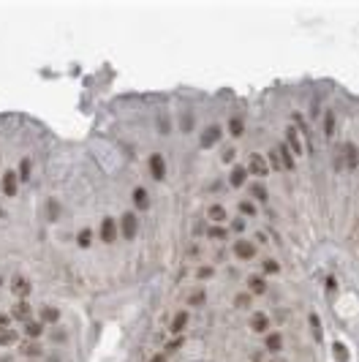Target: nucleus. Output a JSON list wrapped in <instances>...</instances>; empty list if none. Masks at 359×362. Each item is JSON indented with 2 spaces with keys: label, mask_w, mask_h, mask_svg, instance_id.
<instances>
[{
  "label": "nucleus",
  "mask_w": 359,
  "mask_h": 362,
  "mask_svg": "<svg viewBox=\"0 0 359 362\" xmlns=\"http://www.w3.org/2000/svg\"><path fill=\"white\" fill-rule=\"evenodd\" d=\"M245 169H248V174H251V177H256V180L269 177V172H272L269 163H267V158H264L262 153H251V155H248Z\"/></svg>",
  "instance_id": "obj_1"
},
{
  "label": "nucleus",
  "mask_w": 359,
  "mask_h": 362,
  "mask_svg": "<svg viewBox=\"0 0 359 362\" xmlns=\"http://www.w3.org/2000/svg\"><path fill=\"white\" fill-rule=\"evenodd\" d=\"M117 237H120V224L114 221V215H103L101 226H98V240L106 242V245H112Z\"/></svg>",
  "instance_id": "obj_2"
},
{
  "label": "nucleus",
  "mask_w": 359,
  "mask_h": 362,
  "mask_svg": "<svg viewBox=\"0 0 359 362\" xmlns=\"http://www.w3.org/2000/svg\"><path fill=\"white\" fill-rule=\"evenodd\" d=\"M19 174H16V169H5L3 174H0V191H3L5 199H14L16 194H19Z\"/></svg>",
  "instance_id": "obj_3"
},
{
  "label": "nucleus",
  "mask_w": 359,
  "mask_h": 362,
  "mask_svg": "<svg viewBox=\"0 0 359 362\" xmlns=\"http://www.w3.org/2000/svg\"><path fill=\"white\" fill-rule=\"evenodd\" d=\"M221 139H223V125L212 122V125H207L204 131H201L199 147H201V150H212V147H218V144H221Z\"/></svg>",
  "instance_id": "obj_4"
},
{
  "label": "nucleus",
  "mask_w": 359,
  "mask_h": 362,
  "mask_svg": "<svg viewBox=\"0 0 359 362\" xmlns=\"http://www.w3.org/2000/svg\"><path fill=\"white\" fill-rule=\"evenodd\" d=\"M120 235L125 237V240H136V235H139V215L134 213V210H128V213H123L120 215Z\"/></svg>",
  "instance_id": "obj_5"
},
{
  "label": "nucleus",
  "mask_w": 359,
  "mask_h": 362,
  "mask_svg": "<svg viewBox=\"0 0 359 362\" xmlns=\"http://www.w3.org/2000/svg\"><path fill=\"white\" fill-rule=\"evenodd\" d=\"M231 253H234L237 261H253L256 259V242L240 237V240H234V245H231Z\"/></svg>",
  "instance_id": "obj_6"
},
{
  "label": "nucleus",
  "mask_w": 359,
  "mask_h": 362,
  "mask_svg": "<svg viewBox=\"0 0 359 362\" xmlns=\"http://www.w3.org/2000/svg\"><path fill=\"white\" fill-rule=\"evenodd\" d=\"M8 289H11V294H14L16 300H27L30 291H33V283H30V278H27V275H14L8 281Z\"/></svg>",
  "instance_id": "obj_7"
},
{
  "label": "nucleus",
  "mask_w": 359,
  "mask_h": 362,
  "mask_svg": "<svg viewBox=\"0 0 359 362\" xmlns=\"http://www.w3.org/2000/svg\"><path fill=\"white\" fill-rule=\"evenodd\" d=\"M147 172L150 177L155 180V183H161V180H166V158L161 153H153L147 158Z\"/></svg>",
  "instance_id": "obj_8"
},
{
  "label": "nucleus",
  "mask_w": 359,
  "mask_h": 362,
  "mask_svg": "<svg viewBox=\"0 0 359 362\" xmlns=\"http://www.w3.org/2000/svg\"><path fill=\"white\" fill-rule=\"evenodd\" d=\"M131 202H134V213H147L150 210V191L144 188V185H136L134 191H131Z\"/></svg>",
  "instance_id": "obj_9"
},
{
  "label": "nucleus",
  "mask_w": 359,
  "mask_h": 362,
  "mask_svg": "<svg viewBox=\"0 0 359 362\" xmlns=\"http://www.w3.org/2000/svg\"><path fill=\"white\" fill-rule=\"evenodd\" d=\"M11 319L14 322H30L33 319V305H30V300H16L14 305H11Z\"/></svg>",
  "instance_id": "obj_10"
},
{
  "label": "nucleus",
  "mask_w": 359,
  "mask_h": 362,
  "mask_svg": "<svg viewBox=\"0 0 359 362\" xmlns=\"http://www.w3.org/2000/svg\"><path fill=\"white\" fill-rule=\"evenodd\" d=\"M16 352H19V357H25V360H38V357H44V354H46L41 343H38V341H27V338L19 343Z\"/></svg>",
  "instance_id": "obj_11"
},
{
  "label": "nucleus",
  "mask_w": 359,
  "mask_h": 362,
  "mask_svg": "<svg viewBox=\"0 0 359 362\" xmlns=\"http://www.w3.org/2000/svg\"><path fill=\"white\" fill-rule=\"evenodd\" d=\"M38 319L46 324V327H60V319H63V313H60V308L57 305H41V311H38Z\"/></svg>",
  "instance_id": "obj_12"
},
{
  "label": "nucleus",
  "mask_w": 359,
  "mask_h": 362,
  "mask_svg": "<svg viewBox=\"0 0 359 362\" xmlns=\"http://www.w3.org/2000/svg\"><path fill=\"white\" fill-rule=\"evenodd\" d=\"M286 147L291 150V155H305L302 139H299V128H294V125L286 128Z\"/></svg>",
  "instance_id": "obj_13"
},
{
  "label": "nucleus",
  "mask_w": 359,
  "mask_h": 362,
  "mask_svg": "<svg viewBox=\"0 0 359 362\" xmlns=\"http://www.w3.org/2000/svg\"><path fill=\"white\" fill-rule=\"evenodd\" d=\"M207 221L215 224V226H226V221H229V210H226L221 202L210 204V207H207Z\"/></svg>",
  "instance_id": "obj_14"
},
{
  "label": "nucleus",
  "mask_w": 359,
  "mask_h": 362,
  "mask_svg": "<svg viewBox=\"0 0 359 362\" xmlns=\"http://www.w3.org/2000/svg\"><path fill=\"white\" fill-rule=\"evenodd\" d=\"M22 332H25L27 341H38V338L46 332V324L41 322V319H30V322L22 324Z\"/></svg>",
  "instance_id": "obj_15"
},
{
  "label": "nucleus",
  "mask_w": 359,
  "mask_h": 362,
  "mask_svg": "<svg viewBox=\"0 0 359 362\" xmlns=\"http://www.w3.org/2000/svg\"><path fill=\"white\" fill-rule=\"evenodd\" d=\"M245 286H248L245 291H248V294H253V297L267 294V278H264V275H248Z\"/></svg>",
  "instance_id": "obj_16"
},
{
  "label": "nucleus",
  "mask_w": 359,
  "mask_h": 362,
  "mask_svg": "<svg viewBox=\"0 0 359 362\" xmlns=\"http://www.w3.org/2000/svg\"><path fill=\"white\" fill-rule=\"evenodd\" d=\"M248 327H251L253 332H259V335H267L269 332V316L264 311H256L251 316V322H248Z\"/></svg>",
  "instance_id": "obj_17"
},
{
  "label": "nucleus",
  "mask_w": 359,
  "mask_h": 362,
  "mask_svg": "<svg viewBox=\"0 0 359 362\" xmlns=\"http://www.w3.org/2000/svg\"><path fill=\"white\" fill-rule=\"evenodd\" d=\"M188 322H190V313L188 311H177L175 316H172L169 332H172V335H182V332L188 330Z\"/></svg>",
  "instance_id": "obj_18"
},
{
  "label": "nucleus",
  "mask_w": 359,
  "mask_h": 362,
  "mask_svg": "<svg viewBox=\"0 0 359 362\" xmlns=\"http://www.w3.org/2000/svg\"><path fill=\"white\" fill-rule=\"evenodd\" d=\"M248 177H251V174H248L245 163H237V166H231V172H229V185L231 188H242Z\"/></svg>",
  "instance_id": "obj_19"
},
{
  "label": "nucleus",
  "mask_w": 359,
  "mask_h": 362,
  "mask_svg": "<svg viewBox=\"0 0 359 362\" xmlns=\"http://www.w3.org/2000/svg\"><path fill=\"white\" fill-rule=\"evenodd\" d=\"M264 352L267 354H280L283 352V335L280 332H267V335H264Z\"/></svg>",
  "instance_id": "obj_20"
},
{
  "label": "nucleus",
  "mask_w": 359,
  "mask_h": 362,
  "mask_svg": "<svg viewBox=\"0 0 359 362\" xmlns=\"http://www.w3.org/2000/svg\"><path fill=\"white\" fill-rule=\"evenodd\" d=\"M77 248H82V250H90L92 248V240H95V232L90 229V226H82V229L77 232Z\"/></svg>",
  "instance_id": "obj_21"
},
{
  "label": "nucleus",
  "mask_w": 359,
  "mask_h": 362,
  "mask_svg": "<svg viewBox=\"0 0 359 362\" xmlns=\"http://www.w3.org/2000/svg\"><path fill=\"white\" fill-rule=\"evenodd\" d=\"M226 131H229L234 139L245 136V120H242L240 115H231V118H229V125H226Z\"/></svg>",
  "instance_id": "obj_22"
},
{
  "label": "nucleus",
  "mask_w": 359,
  "mask_h": 362,
  "mask_svg": "<svg viewBox=\"0 0 359 362\" xmlns=\"http://www.w3.org/2000/svg\"><path fill=\"white\" fill-rule=\"evenodd\" d=\"M14 343H19V332H16V327L0 330V349H8V346H14Z\"/></svg>",
  "instance_id": "obj_23"
},
{
  "label": "nucleus",
  "mask_w": 359,
  "mask_h": 362,
  "mask_svg": "<svg viewBox=\"0 0 359 362\" xmlns=\"http://www.w3.org/2000/svg\"><path fill=\"white\" fill-rule=\"evenodd\" d=\"M231 302H234V308H237V311H248V308L253 305V294H248V291H237V294H234V300H231Z\"/></svg>",
  "instance_id": "obj_24"
},
{
  "label": "nucleus",
  "mask_w": 359,
  "mask_h": 362,
  "mask_svg": "<svg viewBox=\"0 0 359 362\" xmlns=\"http://www.w3.org/2000/svg\"><path fill=\"white\" fill-rule=\"evenodd\" d=\"M16 174H19V183H27L33 177V161L30 158H22L19 166H16Z\"/></svg>",
  "instance_id": "obj_25"
},
{
  "label": "nucleus",
  "mask_w": 359,
  "mask_h": 362,
  "mask_svg": "<svg viewBox=\"0 0 359 362\" xmlns=\"http://www.w3.org/2000/svg\"><path fill=\"white\" fill-rule=\"evenodd\" d=\"M340 155H343V161H346V166H349V169H354V166H357V161H359V150L354 147V144H346Z\"/></svg>",
  "instance_id": "obj_26"
},
{
  "label": "nucleus",
  "mask_w": 359,
  "mask_h": 362,
  "mask_svg": "<svg viewBox=\"0 0 359 362\" xmlns=\"http://www.w3.org/2000/svg\"><path fill=\"white\" fill-rule=\"evenodd\" d=\"M237 210H240L242 218H256V202H253V199H240Z\"/></svg>",
  "instance_id": "obj_27"
},
{
  "label": "nucleus",
  "mask_w": 359,
  "mask_h": 362,
  "mask_svg": "<svg viewBox=\"0 0 359 362\" xmlns=\"http://www.w3.org/2000/svg\"><path fill=\"white\" fill-rule=\"evenodd\" d=\"M207 237L215 240V242H223V240H229V229H226V226H215V224H212L210 229H207Z\"/></svg>",
  "instance_id": "obj_28"
},
{
  "label": "nucleus",
  "mask_w": 359,
  "mask_h": 362,
  "mask_svg": "<svg viewBox=\"0 0 359 362\" xmlns=\"http://www.w3.org/2000/svg\"><path fill=\"white\" fill-rule=\"evenodd\" d=\"M277 155H280V163H283V169H294V155H291V150L286 147V144H277Z\"/></svg>",
  "instance_id": "obj_29"
},
{
  "label": "nucleus",
  "mask_w": 359,
  "mask_h": 362,
  "mask_svg": "<svg viewBox=\"0 0 359 362\" xmlns=\"http://www.w3.org/2000/svg\"><path fill=\"white\" fill-rule=\"evenodd\" d=\"M204 302H207L204 289H196V291H190V294H188V305H190V308H201Z\"/></svg>",
  "instance_id": "obj_30"
},
{
  "label": "nucleus",
  "mask_w": 359,
  "mask_h": 362,
  "mask_svg": "<svg viewBox=\"0 0 359 362\" xmlns=\"http://www.w3.org/2000/svg\"><path fill=\"white\" fill-rule=\"evenodd\" d=\"M332 357L338 362H349V349H346V343H340V341L332 343Z\"/></svg>",
  "instance_id": "obj_31"
},
{
  "label": "nucleus",
  "mask_w": 359,
  "mask_h": 362,
  "mask_svg": "<svg viewBox=\"0 0 359 362\" xmlns=\"http://www.w3.org/2000/svg\"><path fill=\"white\" fill-rule=\"evenodd\" d=\"M280 272V264H277V259H264L262 261V275L267 278V275H277Z\"/></svg>",
  "instance_id": "obj_32"
},
{
  "label": "nucleus",
  "mask_w": 359,
  "mask_h": 362,
  "mask_svg": "<svg viewBox=\"0 0 359 362\" xmlns=\"http://www.w3.org/2000/svg\"><path fill=\"white\" fill-rule=\"evenodd\" d=\"M251 199H253V202H267V199H269L267 188H262L259 183H253V185H251Z\"/></svg>",
  "instance_id": "obj_33"
},
{
  "label": "nucleus",
  "mask_w": 359,
  "mask_h": 362,
  "mask_svg": "<svg viewBox=\"0 0 359 362\" xmlns=\"http://www.w3.org/2000/svg\"><path fill=\"white\" fill-rule=\"evenodd\" d=\"M182 335H175V338H172V341L169 343H166V349H164V354H166V357H169V354H177L180 352V349H182Z\"/></svg>",
  "instance_id": "obj_34"
},
{
  "label": "nucleus",
  "mask_w": 359,
  "mask_h": 362,
  "mask_svg": "<svg viewBox=\"0 0 359 362\" xmlns=\"http://www.w3.org/2000/svg\"><path fill=\"white\" fill-rule=\"evenodd\" d=\"M196 278H199V281H210V278H215V267H212V264H201L199 270H196Z\"/></svg>",
  "instance_id": "obj_35"
},
{
  "label": "nucleus",
  "mask_w": 359,
  "mask_h": 362,
  "mask_svg": "<svg viewBox=\"0 0 359 362\" xmlns=\"http://www.w3.org/2000/svg\"><path fill=\"white\" fill-rule=\"evenodd\" d=\"M332 133H335V115L327 112V115H324V136L332 139Z\"/></svg>",
  "instance_id": "obj_36"
},
{
  "label": "nucleus",
  "mask_w": 359,
  "mask_h": 362,
  "mask_svg": "<svg viewBox=\"0 0 359 362\" xmlns=\"http://www.w3.org/2000/svg\"><path fill=\"white\" fill-rule=\"evenodd\" d=\"M245 221L248 218H231V226H229V232H234V235H242V232H245Z\"/></svg>",
  "instance_id": "obj_37"
},
{
  "label": "nucleus",
  "mask_w": 359,
  "mask_h": 362,
  "mask_svg": "<svg viewBox=\"0 0 359 362\" xmlns=\"http://www.w3.org/2000/svg\"><path fill=\"white\" fill-rule=\"evenodd\" d=\"M310 330H313V338H316V341H321V322H318V316H316V313H310Z\"/></svg>",
  "instance_id": "obj_38"
},
{
  "label": "nucleus",
  "mask_w": 359,
  "mask_h": 362,
  "mask_svg": "<svg viewBox=\"0 0 359 362\" xmlns=\"http://www.w3.org/2000/svg\"><path fill=\"white\" fill-rule=\"evenodd\" d=\"M267 163H269V169H283V163H280V155H277V150H269V153H267Z\"/></svg>",
  "instance_id": "obj_39"
},
{
  "label": "nucleus",
  "mask_w": 359,
  "mask_h": 362,
  "mask_svg": "<svg viewBox=\"0 0 359 362\" xmlns=\"http://www.w3.org/2000/svg\"><path fill=\"white\" fill-rule=\"evenodd\" d=\"M180 131H182V133H190V131H193V115H190V112H185V118H182V125H180Z\"/></svg>",
  "instance_id": "obj_40"
},
{
  "label": "nucleus",
  "mask_w": 359,
  "mask_h": 362,
  "mask_svg": "<svg viewBox=\"0 0 359 362\" xmlns=\"http://www.w3.org/2000/svg\"><path fill=\"white\" fill-rule=\"evenodd\" d=\"M234 158H237V150H234V147H223V150H221V161H223V163H231Z\"/></svg>",
  "instance_id": "obj_41"
},
{
  "label": "nucleus",
  "mask_w": 359,
  "mask_h": 362,
  "mask_svg": "<svg viewBox=\"0 0 359 362\" xmlns=\"http://www.w3.org/2000/svg\"><path fill=\"white\" fill-rule=\"evenodd\" d=\"M11 324H14V319H11V313L0 311V330H8Z\"/></svg>",
  "instance_id": "obj_42"
},
{
  "label": "nucleus",
  "mask_w": 359,
  "mask_h": 362,
  "mask_svg": "<svg viewBox=\"0 0 359 362\" xmlns=\"http://www.w3.org/2000/svg\"><path fill=\"white\" fill-rule=\"evenodd\" d=\"M335 289H338V281H335V278H327V291H329V294H332Z\"/></svg>",
  "instance_id": "obj_43"
},
{
  "label": "nucleus",
  "mask_w": 359,
  "mask_h": 362,
  "mask_svg": "<svg viewBox=\"0 0 359 362\" xmlns=\"http://www.w3.org/2000/svg\"><path fill=\"white\" fill-rule=\"evenodd\" d=\"M150 362H166V354H153V357H150Z\"/></svg>",
  "instance_id": "obj_44"
},
{
  "label": "nucleus",
  "mask_w": 359,
  "mask_h": 362,
  "mask_svg": "<svg viewBox=\"0 0 359 362\" xmlns=\"http://www.w3.org/2000/svg\"><path fill=\"white\" fill-rule=\"evenodd\" d=\"M3 286H5V278H3V275H0V289H3Z\"/></svg>",
  "instance_id": "obj_45"
},
{
  "label": "nucleus",
  "mask_w": 359,
  "mask_h": 362,
  "mask_svg": "<svg viewBox=\"0 0 359 362\" xmlns=\"http://www.w3.org/2000/svg\"><path fill=\"white\" fill-rule=\"evenodd\" d=\"M0 163H3V155H0Z\"/></svg>",
  "instance_id": "obj_46"
}]
</instances>
